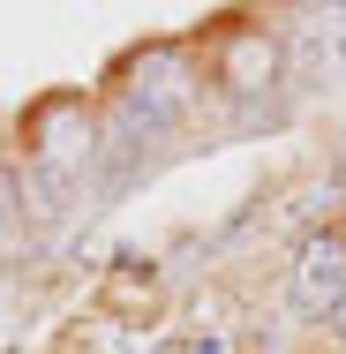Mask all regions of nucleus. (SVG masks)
Listing matches in <instances>:
<instances>
[{
  "label": "nucleus",
  "instance_id": "1",
  "mask_svg": "<svg viewBox=\"0 0 346 354\" xmlns=\"http://www.w3.org/2000/svg\"><path fill=\"white\" fill-rule=\"evenodd\" d=\"M181 106H189V68L173 53H143L121 91V136H158L166 121H181Z\"/></svg>",
  "mask_w": 346,
  "mask_h": 354
},
{
  "label": "nucleus",
  "instance_id": "2",
  "mask_svg": "<svg viewBox=\"0 0 346 354\" xmlns=\"http://www.w3.org/2000/svg\"><path fill=\"white\" fill-rule=\"evenodd\" d=\"M286 301H294L301 317H324V324H331V309L346 301V234L339 226H324V234H309V241L294 249Z\"/></svg>",
  "mask_w": 346,
  "mask_h": 354
},
{
  "label": "nucleus",
  "instance_id": "3",
  "mask_svg": "<svg viewBox=\"0 0 346 354\" xmlns=\"http://www.w3.org/2000/svg\"><path fill=\"white\" fill-rule=\"evenodd\" d=\"M286 75L301 91H339L346 83V8H309L286 38Z\"/></svg>",
  "mask_w": 346,
  "mask_h": 354
},
{
  "label": "nucleus",
  "instance_id": "4",
  "mask_svg": "<svg viewBox=\"0 0 346 354\" xmlns=\"http://www.w3.org/2000/svg\"><path fill=\"white\" fill-rule=\"evenodd\" d=\"M278 61H286V53H278L264 30H241V38H226V91H233V98H256V91L278 75Z\"/></svg>",
  "mask_w": 346,
  "mask_h": 354
},
{
  "label": "nucleus",
  "instance_id": "5",
  "mask_svg": "<svg viewBox=\"0 0 346 354\" xmlns=\"http://www.w3.org/2000/svg\"><path fill=\"white\" fill-rule=\"evenodd\" d=\"M15 218H23V181H15V174L0 166V234H8Z\"/></svg>",
  "mask_w": 346,
  "mask_h": 354
},
{
  "label": "nucleus",
  "instance_id": "6",
  "mask_svg": "<svg viewBox=\"0 0 346 354\" xmlns=\"http://www.w3.org/2000/svg\"><path fill=\"white\" fill-rule=\"evenodd\" d=\"M331 332H339V339H346V301H339V309H331Z\"/></svg>",
  "mask_w": 346,
  "mask_h": 354
}]
</instances>
